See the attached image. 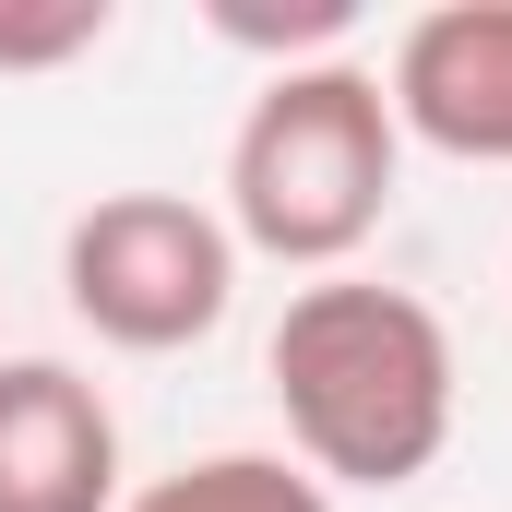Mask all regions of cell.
I'll use <instances>...</instances> for the list:
<instances>
[{
    "instance_id": "obj_6",
    "label": "cell",
    "mask_w": 512,
    "mask_h": 512,
    "mask_svg": "<svg viewBox=\"0 0 512 512\" xmlns=\"http://www.w3.org/2000/svg\"><path fill=\"white\" fill-rule=\"evenodd\" d=\"M120 512H334V489L298 453H203V465L143 477Z\"/></svg>"
},
{
    "instance_id": "obj_5",
    "label": "cell",
    "mask_w": 512,
    "mask_h": 512,
    "mask_svg": "<svg viewBox=\"0 0 512 512\" xmlns=\"http://www.w3.org/2000/svg\"><path fill=\"white\" fill-rule=\"evenodd\" d=\"M120 417L72 358H0V512H120Z\"/></svg>"
},
{
    "instance_id": "obj_1",
    "label": "cell",
    "mask_w": 512,
    "mask_h": 512,
    "mask_svg": "<svg viewBox=\"0 0 512 512\" xmlns=\"http://www.w3.org/2000/svg\"><path fill=\"white\" fill-rule=\"evenodd\" d=\"M262 370H274L286 441L322 489H417L453 453L465 370H453V334L417 286H382V274L298 286Z\"/></svg>"
},
{
    "instance_id": "obj_3",
    "label": "cell",
    "mask_w": 512,
    "mask_h": 512,
    "mask_svg": "<svg viewBox=\"0 0 512 512\" xmlns=\"http://www.w3.org/2000/svg\"><path fill=\"white\" fill-rule=\"evenodd\" d=\"M60 298L96 346L179 358L239 310V239L191 191H96L60 239Z\"/></svg>"
},
{
    "instance_id": "obj_8",
    "label": "cell",
    "mask_w": 512,
    "mask_h": 512,
    "mask_svg": "<svg viewBox=\"0 0 512 512\" xmlns=\"http://www.w3.org/2000/svg\"><path fill=\"white\" fill-rule=\"evenodd\" d=\"M215 24H227V36H239V48H274V60H286V72H298V48H334V36H346V24H358V12H346V0H310V12H239V0H227V12H215Z\"/></svg>"
},
{
    "instance_id": "obj_7",
    "label": "cell",
    "mask_w": 512,
    "mask_h": 512,
    "mask_svg": "<svg viewBox=\"0 0 512 512\" xmlns=\"http://www.w3.org/2000/svg\"><path fill=\"white\" fill-rule=\"evenodd\" d=\"M84 48H108V0H48V12L0 0V72H60Z\"/></svg>"
},
{
    "instance_id": "obj_2",
    "label": "cell",
    "mask_w": 512,
    "mask_h": 512,
    "mask_svg": "<svg viewBox=\"0 0 512 512\" xmlns=\"http://www.w3.org/2000/svg\"><path fill=\"white\" fill-rule=\"evenodd\" d=\"M405 191V131L370 60H298L227 143V239L298 274H346Z\"/></svg>"
},
{
    "instance_id": "obj_4",
    "label": "cell",
    "mask_w": 512,
    "mask_h": 512,
    "mask_svg": "<svg viewBox=\"0 0 512 512\" xmlns=\"http://www.w3.org/2000/svg\"><path fill=\"white\" fill-rule=\"evenodd\" d=\"M393 131L453 155V167H512V0H441L393 36Z\"/></svg>"
}]
</instances>
